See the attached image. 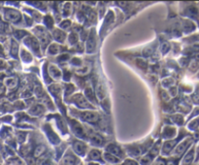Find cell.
I'll use <instances>...</instances> for the list:
<instances>
[{"label": "cell", "instance_id": "6da1fadb", "mask_svg": "<svg viewBox=\"0 0 199 165\" xmlns=\"http://www.w3.org/2000/svg\"><path fill=\"white\" fill-rule=\"evenodd\" d=\"M34 31H35V33H36L37 37H38L40 43H41L42 47L45 49L46 47H47V45L50 43V37H49V34L46 32L44 28L41 27V26H37Z\"/></svg>", "mask_w": 199, "mask_h": 165}, {"label": "cell", "instance_id": "7a4b0ae2", "mask_svg": "<svg viewBox=\"0 0 199 165\" xmlns=\"http://www.w3.org/2000/svg\"><path fill=\"white\" fill-rule=\"evenodd\" d=\"M72 102L81 109H90V108H92L91 104L89 103L82 94H75L73 96V99H72Z\"/></svg>", "mask_w": 199, "mask_h": 165}, {"label": "cell", "instance_id": "3957f363", "mask_svg": "<svg viewBox=\"0 0 199 165\" xmlns=\"http://www.w3.org/2000/svg\"><path fill=\"white\" fill-rule=\"evenodd\" d=\"M24 44L27 46L28 48L30 49L31 51L33 52V53L37 54L38 56H40V45L38 41L36 40V38H34L32 36H27L26 38L24 40Z\"/></svg>", "mask_w": 199, "mask_h": 165}, {"label": "cell", "instance_id": "277c9868", "mask_svg": "<svg viewBox=\"0 0 199 165\" xmlns=\"http://www.w3.org/2000/svg\"><path fill=\"white\" fill-rule=\"evenodd\" d=\"M80 118L86 123H95L99 118V115L96 112H90V111H86L81 113Z\"/></svg>", "mask_w": 199, "mask_h": 165}, {"label": "cell", "instance_id": "5b68a950", "mask_svg": "<svg viewBox=\"0 0 199 165\" xmlns=\"http://www.w3.org/2000/svg\"><path fill=\"white\" fill-rule=\"evenodd\" d=\"M4 17L7 21L13 22H18L19 19H22V15L19 11L13 10V9H7L4 13Z\"/></svg>", "mask_w": 199, "mask_h": 165}, {"label": "cell", "instance_id": "8992f818", "mask_svg": "<svg viewBox=\"0 0 199 165\" xmlns=\"http://www.w3.org/2000/svg\"><path fill=\"white\" fill-rule=\"evenodd\" d=\"M70 125H71L72 129H73V131H74L76 136H78V137H80V138H86V131H85V129H83V127L81 125V123H79L76 120H70Z\"/></svg>", "mask_w": 199, "mask_h": 165}, {"label": "cell", "instance_id": "52a82bcc", "mask_svg": "<svg viewBox=\"0 0 199 165\" xmlns=\"http://www.w3.org/2000/svg\"><path fill=\"white\" fill-rule=\"evenodd\" d=\"M86 145L82 141H74L73 142V150L74 152L81 156H83L86 152Z\"/></svg>", "mask_w": 199, "mask_h": 165}, {"label": "cell", "instance_id": "ba28073f", "mask_svg": "<svg viewBox=\"0 0 199 165\" xmlns=\"http://www.w3.org/2000/svg\"><path fill=\"white\" fill-rule=\"evenodd\" d=\"M95 47H96V41H95V35L94 33H92L89 35L88 42H86V52L88 54L93 53L95 50Z\"/></svg>", "mask_w": 199, "mask_h": 165}, {"label": "cell", "instance_id": "9c48e42d", "mask_svg": "<svg viewBox=\"0 0 199 165\" xmlns=\"http://www.w3.org/2000/svg\"><path fill=\"white\" fill-rule=\"evenodd\" d=\"M49 73H50L51 77L54 80H58L60 77H61V71L60 69L57 67V66L51 64L50 65V68H49Z\"/></svg>", "mask_w": 199, "mask_h": 165}, {"label": "cell", "instance_id": "30bf717a", "mask_svg": "<svg viewBox=\"0 0 199 165\" xmlns=\"http://www.w3.org/2000/svg\"><path fill=\"white\" fill-rule=\"evenodd\" d=\"M106 150H107L108 152H110L111 155H113L115 156H122L123 155V153L122 152V150L120 149V147H118L117 145H115V144L109 145V146L106 148Z\"/></svg>", "mask_w": 199, "mask_h": 165}, {"label": "cell", "instance_id": "8fae6325", "mask_svg": "<svg viewBox=\"0 0 199 165\" xmlns=\"http://www.w3.org/2000/svg\"><path fill=\"white\" fill-rule=\"evenodd\" d=\"M78 163V158L72 153H66L63 157V165H76Z\"/></svg>", "mask_w": 199, "mask_h": 165}, {"label": "cell", "instance_id": "7c38bea8", "mask_svg": "<svg viewBox=\"0 0 199 165\" xmlns=\"http://www.w3.org/2000/svg\"><path fill=\"white\" fill-rule=\"evenodd\" d=\"M45 111V108L43 105H34L32 106L31 108L28 110V113H29V115L31 116H40L42 115L43 113Z\"/></svg>", "mask_w": 199, "mask_h": 165}, {"label": "cell", "instance_id": "4fadbf2b", "mask_svg": "<svg viewBox=\"0 0 199 165\" xmlns=\"http://www.w3.org/2000/svg\"><path fill=\"white\" fill-rule=\"evenodd\" d=\"M96 95L100 100L105 99V97H106V88H105L104 85L101 83H99L96 86Z\"/></svg>", "mask_w": 199, "mask_h": 165}, {"label": "cell", "instance_id": "5bb4252c", "mask_svg": "<svg viewBox=\"0 0 199 165\" xmlns=\"http://www.w3.org/2000/svg\"><path fill=\"white\" fill-rule=\"evenodd\" d=\"M189 143H190V139H186V140H184L183 143H181L179 146L176 148L175 150V153H177V155H181V153H183L187 147L189 146Z\"/></svg>", "mask_w": 199, "mask_h": 165}, {"label": "cell", "instance_id": "9a60e30c", "mask_svg": "<svg viewBox=\"0 0 199 165\" xmlns=\"http://www.w3.org/2000/svg\"><path fill=\"white\" fill-rule=\"evenodd\" d=\"M54 39L56 40V41H58L60 43H62V42H64V40L66 38V34L63 32L62 30H60V29H56V30H54Z\"/></svg>", "mask_w": 199, "mask_h": 165}, {"label": "cell", "instance_id": "2e32d148", "mask_svg": "<svg viewBox=\"0 0 199 165\" xmlns=\"http://www.w3.org/2000/svg\"><path fill=\"white\" fill-rule=\"evenodd\" d=\"M89 141H90V143L92 145H94V146H102V144H103V138L97 134L91 135Z\"/></svg>", "mask_w": 199, "mask_h": 165}, {"label": "cell", "instance_id": "e0dca14e", "mask_svg": "<svg viewBox=\"0 0 199 165\" xmlns=\"http://www.w3.org/2000/svg\"><path fill=\"white\" fill-rule=\"evenodd\" d=\"M101 158V152L98 150H92L88 153V159L90 160H99Z\"/></svg>", "mask_w": 199, "mask_h": 165}, {"label": "cell", "instance_id": "ac0fdd59", "mask_svg": "<svg viewBox=\"0 0 199 165\" xmlns=\"http://www.w3.org/2000/svg\"><path fill=\"white\" fill-rule=\"evenodd\" d=\"M49 91H50L51 93L56 98H58V96L60 95V88L58 85H56V84H54V85L50 86H49Z\"/></svg>", "mask_w": 199, "mask_h": 165}, {"label": "cell", "instance_id": "d6986e66", "mask_svg": "<svg viewBox=\"0 0 199 165\" xmlns=\"http://www.w3.org/2000/svg\"><path fill=\"white\" fill-rule=\"evenodd\" d=\"M21 57L24 62H31L32 61V56H31V54L28 53L27 51L24 50V49L21 51Z\"/></svg>", "mask_w": 199, "mask_h": 165}, {"label": "cell", "instance_id": "ffe728a7", "mask_svg": "<svg viewBox=\"0 0 199 165\" xmlns=\"http://www.w3.org/2000/svg\"><path fill=\"white\" fill-rule=\"evenodd\" d=\"M104 157H105V160H107L108 162H110V163H119L120 161L119 157H117V156L111 155V153H109V152L105 153Z\"/></svg>", "mask_w": 199, "mask_h": 165}, {"label": "cell", "instance_id": "44dd1931", "mask_svg": "<svg viewBox=\"0 0 199 165\" xmlns=\"http://www.w3.org/2000/svg\"><path fill=\"white\" fill-rule=\"evenodd\" d=\"M49 54H56L57 53L60 52V47L58 44H56V43H53L49 46Z\"/></svg>", "mask_w": 199, "mask_h": 165}, {"label": "cell", "instance_id": "7402d4cb", "mask_svg": "<svg viewBox=\"0 0 199 165\" xmlns=\"http://www.w3.org/2000/svg\"><path fill=\"white\" fill-rule=\"evenodd\" d=\"M193 155H194V152L193 150H190V152L187 153V155L184 156V160H183V165H189L192 162L193 159Z\"/></svg>", "mask_w": 199, "mask_h": 165}, {"label": "cell", "instance_id": "603a6c76", "mask_svg": "<svg viewBox=\"0 0 199 165\" xmlns=\"http://www.w3.org/2000/svg\"><path fill=\"white\" fill-rule=\"evenodd\" d=\"M18 50H19V45L15 40H12V44H11V54L14 57L18 56Z\"/></svg>", "mask_w": 199, "mask_h": 165}, {"label": "cell", "instance_id": "cb8c5ba5", "mask_svg": "<svg viewBox=\"0 0 199 165\" xmlns=\"http://www.w3.org/2000/svg\"><path fill=\"white\" fill-rule=\"evenodd\" d=\"M5 85L7 86V88H13L17 86V79L16 78H7L5 80Z\"/></svg>", "mask_w": 199, "mask_h": 165}, {"label": "cell", "instance_id": "d4e9b609", "mask_svg": "<svg viewBox=\"0 0 199 165\" xmlns=\"http://www.w3.org/2000/svg\"><path fill=\"white\" fill-rule=\"evenodd\" d=\"M85 94H86V96L88 97L89 100L92 101V102H94V101H95V96H94L93 91L91 89V88L88 86V88L85 89Z\"/></svg>", "mask_w": 199, "mask_h": 165}, {"label": "cell", "instance_id": "484cf974", "mask_svg": "<svg viewBox=\"0 0 199 165\" xmlns=\"http://www.w3.org/2000/svg\"><path fill=\"white\" fill-rule=\"evenodd\" d=\"M159 148H160L159 142H157V143L155 144L154 146V148H152V150H151V153H150V155H151L152 158H154V156L157 155L158 152H159Z\"/></svg>", "mask_w": 199, "mask_h": 165}, {"label": "cell", "instance_id": "4316f807", "mask_svg": "<svg viewBox=\"0 0 199 165\" xmlns=\"http://www.w3.org/2000/svg\"><path fill=\"white\" fill-rule=\"evenodd\" d=\"M44 152H45V147L44 146H42L41 145V146L36 147L35 150H34V156H35V157H39L40 155L44 153Z\"/></svg>", "mask_w": 199, "mask_h": 165}, {"label": "cell", "instance_id": "83f0119b", "mask_svg": "<svg viewBox=\"0 0 199 165\" xmlns=\"http://www.w3.org/2000/svg\"><path fill=\"white\" fill-rule=\"evenodd\" d=\"M175 133H176L175 129L174 128H171V127H169L168 129H165V131H164L163 135L166 136V137H168V138H171V137H173V136L175 135Z\"/></svg>", "mask_w": 199, "mask_h": 165}, {"label": "cell", "instance_id": "f1b7e54d", "mask_svg": "<svg viewBox=\"0 0 199 165\" xmlns=\"http://www.w3.org/2000/svg\"><path fill=\"white\" fill-rule=\"evenodd\" d=\"M152 159L154 158H152L150 155H148L144 156V157L141 159V163H142V165H149L152 162Z\"/></svg>", "mask_w": 199, "mask_h": 165}, {"label": "cell", "instance_id": "f546056e", "mask_svg": "<svg viewBox=\"0 0 199 165\" xmlns=\"http://www.w3.org/2000/svg\"><path fill=\"white\" fill-rule=\"evenodd\" d=\"M44 24L48 28H51V26H53V19H51V17L46 16L45 19H44Z\"/></svg>", "mask_w": 199, "mask_h": 165}, {"label": "cell", "instance_id": "4dcf8cb0", "mask_svg": "<svg viewBox=\"0 0 199 165\" xmlns=\"http://www.w3.org/2000/svg\"><path fill=\"white\" fill-rule=\"evenodd\" d=\"M70 12H71V4L66 3L64 5V7H63V15H64L65 17L69 16L70 15Z\"/></svg>", "mask_w": 199, "mask_h": 165}, {"label": "cell", "instance_id": "1f68e13d", "mask_svg": "<svg viewBox=\"0 0 199 165\" xmlns=\"http://www.w3.org/2000/svg\"><path fill=\"white\" fill-rule=\"evenodd\" d=\"M68 40L71 44H75V43L78 42V35L76 33H71L68 37Z\"/></svg>", "mask_w": 199, "mask_h": 165}, {"label": "cell", "instance_id": "d6a6232c", "mask_svg": "<svg viewBox=\"0 0 199 165\" xmlns=\"http://www.w3.org/2000/svg\"><path fill=\"white\" fill-rule=\"evenodd\" d=\"M88 66H85V67H83L82 69H78L76 70V73L79 74V75H85V74H88Z\"/></svg>", "mask_w": 199, "mask_h": 165}, {"label": "cell", "instance_id": "836d02e7", "mask_svg": "<svg viewBox=\"0 0 199 165\" xmlns=\"http://www.w3.org/2000/svg\"><path fill=\"white\" fill-rule=\"evenodd\" d=\"M161 52H162V54H165L167 52L169 51V49H170V45H169V43H163L162 45H161Z\"/></svg>", "mask_w": 199, "mask_h": 165}, {"label": "cell", "instance_id": "e575fe53", "mask_svg": "<svg viewBox=\"0 0 199 165\" xmlns=\"http://www.w3.org/2000/svg\"><path fill=\"white\" fill-rule=\"evenodd\" d=\"M88 19H89V21H91V22H95L96 21V13L93 12V11H89V12L88 13Z\"/></svg>", "mask_w": 199, "mask_h": 165}, {"label": "cell", "instance_id": "d590c367", "mask_svg": "<svg viewBox=\"0 0 199 165\" xmlns=\"http://www.w3.org/2000/svg\"><path fill=\"white\" fill-rule=\"evenodd\" d=\"M35 94H36V96H38V97H41L42 95L44 94V91H42V88L40 86L35 88Z\"/></svg>", "mask_w": 199, "mask_h": 165}, {"label": "cell", "instance_id": "8d00e7d4", "mask_svg": "<svg viewBox=\"0 0 199 165\" xmlns=\"http://www.w3.org/2000/svg\"><path fill=\"white\" fill-rule=\"evenodd\" d=\"M59 25L61 28H68L71 25V22L69 21V19H65V21H63Z\"/></svg>", "mask_w": 199, "mask_h": 165}, {"label": "cell", "instance_id": "74e56055", "mask_svg": "<svg viewBox=\"0 0 199 165\" xmlns=\"http://www.w3.org/2000/svg\"><path fill=\"white\" fill-rule=\"evenodd\" d=\"M38 165H53V164H51V162L49 160V159L45 158V159H41V160H39Z\"/></svg>", "mask_w": 199, "mask_h": 165}, {"label": "cell", "instance_id": "f35d334b", "mask_svg": "<svg viewBox=\"0 0 199 165\" xmlns=\"http://www.w3.org/2000/svg\"><path fill=\"white\" fill-rule=\"evenodd\" d=\"M137 64L141 68H146L147 67V62L145 61V60H143V59H138L137 60Z\"/></svg>", "mask_w": 199, "mask_h": 165}, {"label": "cell", "instance_id": "ab89813d", "mask_svg": "<svg viewBox=\"0 0 199 165\" xmlns=\"http://www.w3.org/2000/svg\"><path fill=\"white\" fill-rule=\"evenodd\" d=\"M197 66H198L197 60H193L191 62V65H190V69H191L192 71H196L197 70Z\"/></svg>", "mask_w": 199, "mask_h": 165}, {"label": "cell", "instance_id": "60d3db41", "mask_svg": "<svg viewBox=\"0 0 199 165\" xmlns=\"http://www.w3.org/2000/svg\"><path fill=\"white\" fill-rule=\"evenodd\" d=\"M123 165H138V164L134 160H132V159H127V160L123 163Z\"/></svg>", "mask_w": 199, "mask_h": 165}, {"label": "cell", "instance_id": "b9f144b4", "mask_svg": "<svg viewBox=\"0 0 199 165\" xmlns=\"http://www.w3.org/2000/svg\"><path fill=\"white\" fill-rule=\"evenodd\" d=\"M5 68H6V62L3 59H0V71L4 70Z\"/></svg>", "mask_w": 199, "mask_h": 165}, {"label": "cell", "instance_id": "7bdbcfd3", "mask_svg": "<svg viewBox=\"0 0 199 165\" xmlns=\"http://www.w3.org/2000/svg\"><path fill=\"white\" fill-rule=\"evenodd\" d=\"M69 58V56L67 54H62V56H58V60H67Z\"/></svg>", "mask_w": 199, "mask_h": 165}, {"label": "cell", "instance_id": "ee69618b", "mask_svg": "<svg viewBox=\"0 0 199 165\" xmlns=\"http://www.w3.org/2000/svg\"><path fill=\"white\" fill-rule=\"evenodd\" d=\"M83 50V44H77V51L79 53H82Z\"/></svg>", "mask_w": 199, "mask_h": 165}, {"label": "cell", "instance_id": "f6af8a7d", "mask_svg": "<svg viewBox=\"0 0 199 165\" xmlns=\"http://www.w3.org/2000/svg\"><path fill=\"white\" fill-rule=\"evenodd\" d=\"M162 97H163V99H164V100H169L168 92H165V91H163V92H162Z\"/></svg>", "mask_w": 199, "mask_h": 165}, {"label": "cell", "instance_id": "bcb514c9", "mask_svg": "<svg viewBox=\"0 0 199 165\" xmlns=\"http://www.w3.org/2000/svg\"><path fill=\"white\" fill-rule=\"evenodd\" d=\"M175 91H177V88H172L169 91V92L171 93L172 96H175V95L177 94V92H175Z\"/></svg>", "mask_w": 199, "mask_h": 165}, {"label": "cell", "instance_id": "7dc6e473", "mask_svg": "<svg viewBox=\"0 0 199 165\" xmlns=\"http://www.w3.org/2000/svg\"><path fill=\"white\" fill-rule=\"evenodd\" d=\"M3 91H4V86H3V85H2L1 83H0V94H1Z\"/></svg>", "mask_w": 199, "mask_h": 165}, {"label": "cell", "instance_id": "c3c4849f", "mask_svg": "<svg viewBox=\"0 0 199 165\" xmlns=\"http://www.w3.org/2000/svg\"><path fill=\"white\" fill-rule=\"evenodd\" d=\"M167 165H176V163L174 161H168V163H167Z\"/></svg>", "mask_w": 199, "mask_h": 165}, {"label": "cell", "instance_id": "681fc988", "mask_svg": "<svg viewBox=\"0 0 199 165\" xmlns=\"http://www.w3.org/2000/svg\"><path fill=\"white\" fill-rule=\"evenodd\" d=\"M88 165H99V164H96V163H89Z\"/></svg>", "mask_w": 199, "mask_h": 165}]
</instances>
